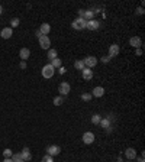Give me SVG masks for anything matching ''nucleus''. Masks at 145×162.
I'll use <instances>...</instances> for the list:
<instances>
[{"mask_svg": "<svg viewBox=\"0 0 145 162\" xmlns=\"http://www.w3.org/2000/svg\"><path fill=\"white\" fill-rule=\"evenodd\" d=\"M41 74H42V77H44V78L49 80V78H52V77H54V74H55V68H54L51 64H46V65H44V67H42V70H41Z\"/></svg>", "mask_w": 145, "mask_h": 162, "instance_id": "nucleus-1", "label": "nucleus"}, {"mask_svg": "<svg viewBox=\"0 0 145 162\" xmlns=\"http://www.w3.org/2000/svg\"><path fill=\"white\" fill-rule=\"evenodd\" d=\"M86 23H87V21H84L83 18H77V19L73 21L71 28L76 29V31H83V29H86Z\"/></svg>", "mask_w": 145, "mask_h": 162, "instance_id": "nucleus-2", "label": "nucleus"}, {"mask_svg": "<svg viewBox=\"0 0 145 162\" xmlns=\"http://www.w3.org/2000/svg\"><path fill=\"white\" fill-rule=\"evenodd\" d=\"M70 91H71V87H70V84H68L67 81H63V83L58 86V93H60L63 97L68 96V94H70Z\"/></svg>", "mask_w": 145, "mask_h": 162, "instance_id": "nucleus-3", "label": "nucleus"}, {"mask_svg": "<svg viewBox=\"0 0 145 162\" xmlns=\"http://www.w3.org/2000/svg\"><path fill=\"white\" fill-rule=\"evenodd\" d=\"M83 62L86 65V68H93V67L97 65V58L93 56V55H90V56H86V58L83 59Z\"/></svg>", "mask_w": 145, "mask_h": 162, "instance_id": "nucleus-4", "label": "nucleus"}, {"mask_svg": "<svg viewBox=\"0 0 145 162\" xmlns=\"http://www.w3.org/2000/svg\"><path fill=\"white\" fill-rule=\"evenodd\" d=\"M38 41H39V46H41L42 49H49V46H51V41H49L48 36L41 35V36L38 38Z\"/></svg>", "mask_w": 145, "mask_h": 162, "instance_id": "nucleus-5", "label": "nucleus"}, {"mask_svg": "<svg viewBox=\"0 0 145 162\" xmlns=\"http://www.w3.org/2000/svg\"><path fill=\"white\" fill-rule=\"evenodd\" d=\"M60 152H61V148L58 146V145H51V146H48L46 148V155H49V156H57V155H60Z\"/></svg>", "mask_w": 145, "mask_h": 162, "instance_id": "nucleus-6", "label": "nucleus"}, {"mask_svg": "<svg viewBox=\"0 0 145 162\" xmlns=\"http://www.w3.org/2000/svg\"><path fill=\"white\" fill-rule=\"evenodd\" d=\"M81 139H83V142H84L86 145H91V143L94 142L96 138H94V133H93V132H86V133L83 135V138H81Z\"/></svg>", "mask_w": 145, "mask_h": 162, "instance_id": "nucleus-7", "label": "nucleus"}, {"mask_svg": "<svg viewBox=\"0 0 145 162\" xmlns=\"http://www.w3.org/2000/svg\"><path fill=\"white\" fill-rule=\"evenodd\" d=\"M99 28H100V22L99 21L91 19V21H87V23H86V29H89V31H96Z\"/></svg>", "mask_w": 145, "mask_h": 162, "instance_id": "nucleus-8", "label": "nucleus"}, {"mask_svg": "<svg viewBox=\"0 0 145 162\" xmlns=\"http://www.w3.org/2000/svg\"><path fill=\"white\" fill-rule=\"evenodd\" d=\"M119 52H121V48H119V45H118V43H113V45L109 46V56H110V58L118 56Z\"/></svg>", "mask_w": 145, "mask_h": 162, "instance_id": "nucleus-9", "label": "nucleus"}, {"mask_svg": "<svg viewBox=\"0 0 145 162\" xmlns=\"http://www.w3.org/2000/svg\"><path fill=\"white\" fill-rule=\"evenodd\" d=\"M21 159L25 162H29L32 159V153L29 151V148H23L22 152H21Z\"/></svg>", "mask_w": 145, "mask_h": 162, "instance_id": "nucleus-10", "label": "nucleus"}, {"mask_svg": "<svg viewBox=\"0 0 145 162\" xmlns=\"http://www.w3.org/2000/svg\"><path fill=\"white\" fill-rule=\"evenodd\" d=\"M129 43H131V46H134L135 49H138V48L142 46V39H141L139 36H132V38L129 39Z\"/></svg>", "mask_w": 145, "mask_h": 162, "instance_id": "nucleus-11", "label": "nucleus"}, {"mask_svg": "<svg viewBox=\"0 0 145 162\" xmlns=\"http://www.w3.org/2000/svg\"><path fill=\"white\" fill-rule=\"evenodd\" d=\"M81 77H83L84 81H90V80L93 78V70H91V68H84V70L81 71Z\"/></svg>", "mask_w": 145, "mask_h": 162, "instance_id": "nucleus-12", "label": "nucleus"}, {"mask_svg": "<svg viewBox=\"0 0 145 162\" xmlns=\"http://www.w3.org/2000/svg\"><path fill=\"white\" fill-rule=\"evenodd\" d=\"M12 35H13V29H12V28H3L1 32H0V36H1L3 39H10Z\"/></svg>", "mask_w": 145, "mask_h": 162, "instance_id": "nucleus-13", "label": "nucleus"}, {"mask_svg": "<svg viewBox=\"0 0 145 162\" xmlns=\"http://www.w3.org/2000/svg\"><path fill=\"white\" fill-rule=\"evenodd\" d=\"M125 158L129 159V161L135 159V158H136V149H135V148H128V149L125 151Z\"/></svg>", "mask_w": 145, "mask_h": 162, "instance_id": "nucleus-14", "label": "nucleus"}, {"mask_svg": "<svg viewBox=\"0 0 145 162\" xmlns=\"http://www.w3.org/2000/svg\"><path fill=\"white\" fill-rule=\"evenodd\" d=\"M91 96H93V97H103V96H105V88L100 86L94 87L93 91H91Z\"/></svg>", "mask_w": 145, "mask_h": 162, "instance_id": "nucleus-15", "label": "nucleus"}, {"mask_svg": "<svg viewBox=\"0 0 145 162\" xmlns=\"http://www.w3.org/2000/svg\"><path fill=\"white\" fill-rule=\"evenodd\" d=\"M19 56H21L22 61H26V59L31 56V51H29L28 48H22V49L19 51Z\"/></svg>", "mask_w": 145, "mask_h": 162, "instance_id": "nucleus-16", "label": "nucleus"}, {"mask_svg": "<svg viewBox=\"0 0 145 162\" xmlns=\"http://www.w3.org/2000/svg\"><path fill=\"white\" fill-rule=\"evenodd\" d=\"M38 31L41 32V35H45V36H46L48 33L51 32V26H49V23H42L41 28H39Z\"/></svg>", "mask_w": 145, "mask_h": 162, "instance_id": "nucleus-17", "label": "nucleus"}, {"mask_svg": "<svg viewBox=\"0 0 145 162\" xmlns=\"http://www.w3.org/2000/svg\"><path fill=\"white\" fill-rule=\"evenodd\" d=\"M46 56H48V59H49V61H52V59L58 58V52H57V49H54V48L51 49V48H49V49H48V54H46Z\"/></svg>", "mask_w": 145, "mask_h": 162, "instance_id": "nucleus-18", "label": "nucleus"}, {"mask_svg": "<svg viewBox=\"0 0 145 162\" xmlns=\"http://www.w3.org/2000/svg\"><path fill=\"white\" fill-rule=\"evenodd\" d=\"M93 16H94V12L89 9V10H84V15H83V19L84 21H91L93 19Z\"/></svg>", "mask_w": 145, "mask_h": 162, "instance_id": "nucleus-19", "label": "nucleus"}, {"mask_svg": "<svg viewBox=\"0 0 145 162\" xmlns=\"http://www.w3.org/2000/svg\"><path fill=\"white\" fill-rule=\"evenodd\" d=\"M99 125H100L103 129L107 130L109 128H110V120L107 119V117H105V119H102V120H100V123H99Z\"/></svg>", "mask_w": 145, "mask_h": 162, "instance_id": "nucleus-20", "label": "nucleus"}, {"mask_svg": "<svg viewBox=\"0 0 145 162\" xmlns=\"http://www.w3.org/2000/svg\"><path fill=\"white\" fill-rule=\"evenodd\" d=\"M49 64H51V65H52V67H54V68L57 70V68H60V67L63 65V61H61L60 58H55V59H52V61H51Z\"/></svg>", "mask_w": 145, "mask_h": 162, "instance_id": "nucleus-21", "label": "nucleus"}, {"mask_svg": "<svg viewBox=\"0 0 145 162\" xmlns=\"http://www.w3.org/2000/svg\"><path fill=\"white\" fill-rule=\"evenodd\" d=\"M100 120H102V116H100V114H97V113L91 116V123H93V125H99V123H100Z\"/></svg>", "mask_w": 145, "mask_h": 162, "instance_id": "nucleus-22", "label": "nucleus"}, {"mask_svg": "<svg viewBox=\"0 0 145 162\" xmlns=\"http://www.w3.org/2000/svg\"><path fill=\"white\" fill-rule=\"evenodd\" d=\"M74 68H76V70H81V71H83V70L86 68V65H84L83 61H76V62H74Z\"/></svg>", "mask_w": 145, "mask_h": 162, "instance_id": "nucleus-23", "label": "nucleus"}, {"mask_svg": "<svg viewBox=\"0 0 145 162\" xmlns=\"http://www.w3.org/2000/svg\"><path fill=\"white\" fill-rule=\"evenodd\" d=\"M64 103V97L63 96H57V97H54V104L55 106H61Z\"/></svg>", "mask_w": 145, "mask_h": 162, "instance_id": "nucleus-24", "label": "nucleus"}, {"mask_svg": "<svg viewBox=\"0 0 145 162\" xmlns=\"http://www.w3.org/2000/svg\"><path fill=\"white\" fill-rule=\"evenodd\" d=\"M91 98H93L91 93H83V94H81V100H83V101H90Z\"/></svg>", "mask_w": 145, "mask_h": 162, "instance_id": "nucleus-25", "label": "nucleus"}, {"mask_svg": "<svg viewBox=\"0 0 145 162\" xmlns=\"http://www.w3.org/2000/svg\"><path fill=\"white\" fill-rule=\"evenodd\" d=\"M19 23H21V21H19L18 18H13V19L10 21V28H18Z\"/></svg>", "mask_w": 145, "mask_h": 162, "instance_id": "nucleus-26", "label": "nucleus"}, {"mask_svg": "<svg viewBox=\"0 0 145 162\" xmlns=\"http://www.w3.org/2000/svg\"><path fill=\"white\" fill-rule=\"evenodd\" d=\"M12 155H13V152H12V149H9V148L3 151V156H4V158H12Z\"/></svg>", "mask_w": 145, "mask_h": 162, "instance_id": "nucleus-27", "label": "nucleus"}, {"mask_svg": "<svg viewBox=\"0 0 145 162\" xmlns=\"http://www.w3.org/2000/svg\"><path fill=\"white\" fill-rule=\"evenodd\" d=\"M10 159H12L13 162H19V161H22V159H21V153H13Z\"/></svg>", "mask_w": 145, "mask_h": 162, "instance_id": "nucleus-28", "label": "nucleus"}, {"mask_svg": "<svg viewBox=\"0 0 145 162\" xmlns=\"http://www.w3.org/2000/svg\"><path fill=\"white\" fill-rule=\"evenodd\" d=\"M41 162H54V158H52V156H49V155H45Z\"/></svg>", "mask_w": 145, "mask_h": 162, "instance_id": "nucleus-29", "label": "nucleus"}, {"mask_svg": "<svg viewBox=\"0 0 145 162\" xmlns=\"http://www.w3.org/2000/svg\"><path fill=\"white\" fill-rule=\"evenodd\" d=\"M110 56H109V55H106V56H102V62H103V64H107V62H110Z\"/></svg>", "mask_w": 145, "mask_h": 162, "instance_id": "nucleus-30", "label": "nucleus"}, {"mask_svg": "<svg viewBox=\"0 0 145 162\" xmlns=\"http://www.w3.org/2000/svg\"><path fill=\"white\" fill-rule=\"evenodd\" d=\"M135 13H136V15H144V7H138Z\"/></svg>", "mask_w": 145, "mask_h": 162, "instance_id": "nucleus-31", "label": "nucleus"}, {"mask_svg": "<svg viewBox=\"0 0 145 162\" xmlns=\"http://www.w3.org/2000/svg\"><path fill=\"white\" fill-rule=\"evenodd\" d=\"M19 67H21L22 70H25V68L28 67V65H26V61H21V64H19Z\"/></svg>", "mask_w": 145, "mask_h": 162, "instance_id": "nucleus-32", "label": "nucleus"}, {"mask_svg": "<svg viewBox=\"0 0 145 162\" xmlns=\"http://www.w3.org/2000/svg\"><path fill=\"white\" fill-rule=\"evenodd\" d=\"M58 70H60V74H66V68L64 67H60Z\"/></svg>", "mask_w": 145, "mask_h": 162, "instance_id": "nucleus-33", "label": "nucleus"}, {"mask_svg": "<svg viewBox=\"0 0 145 162\" xmlns=\"http://www.w3.org/2000/svg\"><path fill=\"white\" fill-rule=\"evenodd\" d=\"M142 54V51H141V48H138V49H135V55H141Z\"/></svg>", "mask_w": 145, "mask_h": 162, "instance_id": "nucleus-34", "label": "nucleus"}, {"mask_svg": "<svg viewBox=\"0 0 145 162\" xmlns=\"http://www.w3.org/2000/svg\"><path fill=\"white\" fill-rule=\"evenodd\" d=\"M135 159H136L138 162H144V155H141L139 158H135Z\"/></svg>", "mask_w": 145, "mask_h": 162, "instance_id": "nucleus-35", "label": "nucleus"}, {"mask_svg": "<svg viewBox=\"0 0 145 162\" xmlns=\"http://www.w3.org/2000/svg\"><path fill=\"white\" fill-rule=\"evenodd\" d=\"M35 36H36V38H39V36H41V32H39V31H36V32H35Z\"/></svg>", "mask_w": 145, "mask_h": 162, "instance_id": "nucleus-36", "label": "nucleus"}, {"mask_svg": "<svg viewBox=\"0 0 145 162\" xmlns=\"http://www.w3.org/2000/svg\"><path fill=\"white\" fill-rule=\"evenodd\" d=\"M3 162H13V161H12L10 158H4V161H3Z\"/></svg>", "mask_w": 145, "mask_h": 162, "instance_id": "nucleus-37", "label": "nucleus"}, {"mask_svg": "<svg viewBox=\"0 0 145 162\" xmlns=\"http://www.w3.org/2000/svg\"><path fill=\"white\" fill-rule=\"evenodd\" d=\"M3 13V7H1V4H0V15Z\"/></svg>", "mask_w": 145, "mask_h": 162, "instance_id": "nucleus-38", "label": "nucleus"}, {"mask_svg": "<svg viewBox=\"0 0 145 162\" xmlns=\"http://www.w3.org/2000/svg\"><path fill=\"white\" fill-rule=\"evenodd\" d=\"M19 162H25V161H19Z\"/></svg>", "mask_w": 145, "mask_h": 162, "instance_id": "nucleus-39", "label": "nucleus"}]
</instances>
